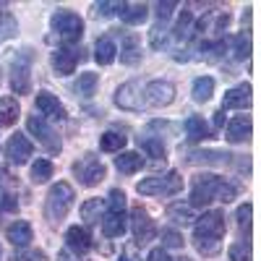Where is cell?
<instances>
[{"mask_svg": "<svg viewBox=\"0 0 261 261\" xmlns=\"http://www.w3.org/2000/svg\"><path fill=\"white\" fill-rule=\"evenodd\" d=\"M238 196V186L220 178V175H196L193 183H191V199L188 204L196 209V206H206L212 201H222V204H230Z\"/></svg>", "mask_w": 261, "mask_h": 261, "instance_id": "obj_1", "label": "cell"}, {"mask_svg": "<svg viewBox=\"0 0 261 261\" xmlns=\"http://www.w3.org/2000/svg\"><path fill=\"white\" fill-rule=\"evenodd\" d=\"M225 238V214L222 212H204L201 217H196L193 225V246L204 256H214L222 248Z\"/></svg>", "mask_w": 261, "mask_h": 261, "instance_id": "obj_2", "label": "cell"}, {"mask_svg": "<svg viewBox=\"0 0 261 261\" xmlns=\"http://www.w3.org/2000/svg\"><path fill=\"white\" fill-rule=\"evenodd\" d=\"M50 29L63 42V47H73L76 42L81 39V34H84V21H81L79 13L60 8V11H55L50 16Z\"/></svg>", "mask_w": 261, "mask_h": 261, "instance_id": "obj_3", "label": "cell"}, {"mask_svg": "<svg viewBox=\"0 0 261 261\" xmlns=\"http://www.w3.org/2000/svg\"><path fill=\"white\" fill-rule=\"evenodd\" d=\"M73 199H76V193L68 183H55L47 193V201H45V217L53 225H60L65 220V214L71 212Z\"/></svg>", "mask_w": 261, "mask_h": 261, "instance_id": "obj_4", "label": "cell"}, {"mask_svg": "<svg viewBox=\"0 0 261 261\" xmlns=\"http://www.w3.org/2000/svg\"><path fill=\"white\" fill-rule=\"evenodd\" d=\"M136 191L141 196H175L183 191V178L178 175L175 170L165 172V175H151L136 183Z\"/></svg>", "mask_w": 261, "mask_h": 261, "instance_id": "obj_5", "label": "cell"}, {"mask_svg": "<svg viewBox=\"0 0 261 261\" xmlns=\"http://www.w3.org/2000/svg\"><path fill=\"white\" fill-rule=\"evenodd\" d=\"M11 89L16 94H29L32 89V50L16 53L11 63Z\"/></svg>", "mask_w": 261, "mask_h": 261, "instance_id": "obj_6", "label": "cell"}, {"mask_svg": "<svg viewBox=\"0 0 261 261\" xmlns=\"http://www.w3.org/2000/svg\"><path fill=\"white\" fill-rule=\"evenodd\" d=\"M73 175L79 178L81 186L92 188V186H97V183L105 180L107 170H105V165L99 162V157H94V154H84L79 162H73Z\"/></svg>", "mask_w": 261, "mask_h": 261, "instance_id": "obj_7", "label": "cell"}, {"mask_svg": "<svg viewBox=\"0 0 261 261\" xmlns=\"http://www.w3.org/2000/svg\"><path fill=\"white\" fill-rule=\"evenodd\" d=\"M27 128H29V134L32 136H37V141L45 146L50 154H58V151L63 149V141H60V136L55 134V130L50 128V123L42 118V115H29V120H27Z\"/></svg>", "mask_w": 261, "mask_h": 261, "instance_id": "obj_8", "label": "cell"}, {"mask_svg": "<svg viewBox=\"0 0 261 261\" xmlns=\"http://www.w3.org/2000/svg\"><path fill=\"white\" fill-rule=\"evenodd\" d=\"M115 105L120 110H128V113H141L146 102H144V89L139 81H128L123 84L120 89L115 92Z\"/></svg>", "mask_w": 261, "mask_h": 261, "instance_id": "obj_9", "label": "cell"}, {"mask_svg": "<svg viewBox=\"0 0 261 261\" xmlns=\"http://www.w3.org/2000/svg\"><path fill=\"white\" fill-rule=\"evenodd\" d=\"M130 232H134L136 246H146L149 241H154L157 227H154V220L146 214V209L136 206L134 212H130Z\"/></svg>", "mask_w": 261, "mask_h": 261, "instance_id": "obj_10", "label": "cell"}, {"mask_svg": "<svg viewBox=\"0 0 261 261\" xmlns=\"http://www.w3.org/2000/svg\"><path fill=\"white\" fill-rule=\"evenodd\" d=\"M172 99H175V86L170 81L154 79L144 86V102L151 105V107H167Z\"/></svg>", "mask_w": 261, "mask_h": 261, "instance_id": "obj_11", "label": "cell"}, {"mask_svg": "<svg viewBox=\"0 0 261 261\" xmlns=\"http://www.w3.org/2000/svg\"><path fill=\"white\" fill-rule=\"evenodd\" d=\"M81 58H84V55H81V50H76V47H58V50L53 53V68H55L58 76H71V73L76 71V65H79Z\"/></svg>", "mask_w": 261, "mask_h": 261, "instance_id": "obj_12", "label": "cell"}, {"mask_svg": "<svg viewBox=\"0 0 261 261\" xmlns=\"http://www.w3.org/2000/svg\"><path fill=\"white\" fill-rule=\"evenodd\" d=\"M6 157L13 165H27L29 157H32V141L24 134H13L6 144Z\"/></svg>", "mask_w": 261, "mask_h": 261, "instance_id": "obj_13", "label": "cell"}, {"mask_svg": "<svg viewBox=\"0 0 261 261\" xmlns=\"http://www.w3.org/2000/svg\"><path fill=\"white\" fill-rule=\"evenodd\" d=\"M37 110L42 113V118H50V120H65V107L63 102L50 94V92H39L37 94Z\"/></svg>", "mask_w": 261, "mask_h": 261, "instance_id": "obj_14", "label": "cell"}, {"mask_svg": "<svg viewBox=\"0 0 261 261\" xmlns=\"http://www.w3.org/2000/svg\"><path fill=\"white\" fill-rule=\"evenodd\" d=\"M251 105V86L248 84H241L235 89L225 92V99H222V110H246Z\"/></svg>", "mask_w": 261, "mask_h": 261, "instance_id": "obj_15", "label": "cell"}, {"mask_svg": "<svg viewBox=\"0 0 261 261\" xmlns=\"http://www.w3.org/2000/svg\"><path fill=\"white\" fill-rule=\"evenodd\" d=\"M251 136V118L248 115H235L230 123H227V130H225V139L230 144H241V141H248Z\"/></svg>", "mask_w": 261, "mask_h": 261, "instance_id": "obj_16", "label": "cell"}, {"mask_svg": "<svg viewBox=\"0 0 261 261\" xmlns=\"http://www.w3.org/2000/svg\"><path fill=\"white\" fill-rule=\"evenodd\" d=\"M128 217H125V212H105V217H102V232H105V238H120L123 232H125V227H128Z\"/></svg>", "mask_w": 261, "mask_h": 261, "instance_id": "obj_17", "label": "cell"}, {"mask_svg": "<svg viewBox=\"0 0 261 261\" xmlns=\"http://www.w3.org/2000/svg\"><path fill=\"white\" fill-rule=\"evenodd\" d=\"M65 243H68V248L76 251V253H86L92 248V235H89L86 227L73 225V227H68V232H65Z\"/></svg>", "mask_w": 261, "mask_h": 261, "instance_id": "obj_18", "label": "cell"}, {"mask_svg": "<svg viewBox=\"0 0 261 261\" xmlns=\"http://www.w3.org/2000/svg\"><path fill=\"white\" fill-rule=\"evenodd\" d=\"M141 60V42L136 34H125L120 39V63L125 65H136Z\"/></svg>", "mask_w": 261, "mask_h": 261, "instance_id": "obj_19", "label": "cell"}, {"mask_svg": "<svg viewBox=\"0 0 261 261\" xmlns=\"http://www.w3.org/2000/svg\"><path fill=\"white\" fill-rule=\"evenodd\" d=\"M115 167H118V172H123V175H134V172H139L144 167V157L139 154V151H118Z\"/></svg>", "mask_w": 261, "mask_h": 261, "instance_id": "obj_20", "label": "cell"}, {"mask_svg": "<svg viewBox=\"0 0 261 261\" xmlns=\"http://www.w3.org/2000/svg\"><path fill=\"white\" fill-rule=\"evenodd\" d=\"M6 238H8L16 248H27V246L32 243V238H34V235H32V225L18 220V222H13V225L6 230Z\"/></svg>", "mask_w": 261, "mask_h": 261, "instance_id": "obj_21", "label": "cell"}, {"mask_svg": "<svg viewBox=\"0 0 261 261\" xmlns=\"http://www.w3.org/2000/svg\"><path fill=\"white\" fill-rule=\"evenodd\" d=\"M107 206H105V199H89L84 206H81V220L86 225H99L102 217H105Z\"/></svg>", "mask_w": 261, "mask_h": 261, "instance_id": "obj_22", "label": "cell"}, {"mask_svg": "<svg viewBox=\"0 0 261 261\" xmlns=\"http://www.w3.org/2000/svg\"><path fill=\"white\" fill-rule=\"evenodd\" d=\"M18 113H21V105H18L16 97H3L0 99V125L3 128H11L18 120Z\"/></svg>", "mask_w": 261, "mask_h": 261, "instance_id": "obj_23", "label": "cell"}, {"mask_svg": "<svg viewBox=\"0 0 261 261\" xmlns=\"http://www.w3.org/2000/svg\"><path fill=\"white\" fill-rule=\"evenodd\" d=\"M118 58V47H115V42L110 37H102L97 39V47H94V60L99 65H110L113 60Z\"/></svg>", "mask_w": 261, "mask_h": 261, "instance_id": "obj_24", "label": "cell"}, {"mask_svg": "<svg viewBox=\"0 0 261 261\" xmlns=\"http://www.w3.org/2000/svg\"><path fill=\"white\" fill-rule=\"evenodd\" d=\"M186 136H188V141H204V139H209V125L204 123V118L191 115L186 120Z\"/></svg>", "mask_w": 261, "mask_h": 261, "instance_id": "obj_25", "label": "cell"}, {"mask_svg": "<svg viewBox=\"0 0 261 261\" xmlns=\"http://www.w3.org/2000/svg\"><path fill=\"white\" fill-rule=\"evenodd\" d=\"M191 94L196 102H209L212 94H214V79L212 76H199L191 86Z\"/></svg>", "mask_w": 261, "mask_h": 261, "instance_id": "obj_26", "label": "cell"}, {"mask_svg": "<svg viewBox=\"0 0 261 261\" xmlns=\"http://www.w3.org/2000/svg\"><path fill=\"white\" fill-rule=\"evenodd\" d=\"M146 16H149V6H146V3H136V6H128V3H125V8H123V13H120V18L125 21L128 27L141 24V21H146Z\"/></svg>", "mask_w": 261, "mask_h": 261, "instance_id": "obj_27", "label": "cell"}, {"mask_svg": "<svg viewBox=\"0 0 261 261\" xmlns=\"http://www.w3.org/2000/svg\"><path fill=\"white\" fill-rule=\"evenodd\" d=\"M167 39H170V29H167V21H157L154 27H151L149 32V45L160 50L162 45H167Z\"/></svg>", "mask_w": 261, "mask_h": 261, "instance_id": "obj_28", "label": "cell"}, {"mask_svg": "<svg viewBox=\"0 0 261 261\" xmlns=\"http://www.w3.org/2000/svg\"><path fill=\"white\" fill-rule=\"evenodd\" d=\"M232 154H225V151H193L188 154V162H212V165H225Z\"/></svg>", "mask_w": 261, "mask_h": 261, "instance_id": "obj_29", "label": "cell"}, {"mask_svg": "<svg viewBox=\"0 0 261 261\" xmlns=\"http://www.w3.org/2000/svg\"><path fill=\"white\" fill-rule=\"evenodd\" d=\"M139 141H141V149L146 151L149 157H154V160H165L167 149H165L162 139H154V136H144V139H139Z\"/></svg>", "mask_w": 261, "mask_h": 261, "instance_id": "obj_30", "label": "cell"}, {"mask_svg": "<svg viewBox=\"0 0 261 261\" xmlns=\"http://www.w3.org/2000/svg\"><path fill=\"white\" fill-rule=\"evenodd\" d=\"M125 146V136L115 134V130H107V134L99 136V149L102 151H120Z\"/></svg>", "mask_w": 261, "mask_h": 261, "instance_id": "obj_31", "label": "cell"}, {"mask_svg": "<svg viewBox=\"0 0 261 261\" xmlns=\"http://www.w3.org/2000/svg\"><path fill=\"white\" fill-rule=\"evenodd\" d=\"M97 84H99V76H97V73H81L79 81H76V94L92 97L94 89H97Z\"/></svg>", "mask_w": 261, "mask_h": 261, "instance_id": "obj_32", "label": "cell"}, {"mask_svg": "<svg viewBox=\"0 0 261 261\" xmlns=\"http://www.w3.org/2000/svg\"><path fill=\"white\" fill-rule=\"evenodd\" d=\"M167 217H170V220H175V222H183V225L196 220L191 204H172V206L167 209Z\"/></svg>", "mask_w": 261, "mask_h": 261, "instance_id": "obj_33", "label": "cell"}, {"mask_svg": "<svg viewBox=\"0 0 261 261\" xmlns=\"http://www.w3.org/2000/svg\"><path fill=\"white\" fill-rule=\"evenodd\" d=\"M53 178V162L50 160H37L32 165V180L34 183H47Z\"/></svg>", "mask_w": 261, "mask_h": 261, "instance_id": "obj_34", "label": "cell"}, {"mask_svg": "<svg viewBox=\"0 0 261 261\" xmlns=\"http://www.w3.org/2000/svg\"><path fill=\"white\" fill-rule=\"evenodd\" d=\"M123 8H125L123 0H110V3H97V6H94V16H99V18H110V16H115V13H123Z\"/></svg>", "mask_w": 261, "mask_h": 261, "instance_id": "obj_35", "label": "cell"}, {"mask_svg": "<svg viewBox=\"0 0 261 261\" xmlns=\"http://www.w3.org/2000/svg\"><path fill=\"white\" fill-rule=\"evenodd\" d=\"M16 29H18L16 18H13L11 13H0V45H3L6 39L16 37Z\"/></svg>", "mask_w": 261, "mask_h": 261, "instance_id": "obj_36", "label": "cell"}, {"mask_svg": "<svg viewBox=\"0 0 261 261\" xmlns=\"http://www.w3.org/2000/svg\"><path fill=\"white\" fill-rule=\"evenodd\" d=\"M251 212H253V206H251L248 201H246L241 209H238V227H241L246 243H248V235H251Z\"/></svg>", "mask_w": 261, "mask_h": 261, "instance_id": "obj_37", "label": "cell"}, {"mask_svg": "<svg viewBox=\"0 0 261 261\" xmlns=\"http://www.w3.org/2000/svg\"><path fill=\"white\" fill-rule=\"evenodd\" d=\"M248 55H251V37H248V32H243V34L235 37V58L246 60Z\"/></svg>", "mask_w": 261, "mask_h": 261, "instance_id": "obj_38", "label": "cell"}, {"mask_svg": "<svg viewBox=\"0 0 261 261\" xmlns=\"http://www.w3.org/2000/svg\"><path fill=\"white\" fill-rule=\"evenodd\" d=\"M107 212H125V193L123 191H110V196H107V201H105Z\"/></svg>", "mask_w": 261, "mask_h": 261, "instance_id": "obj_39", "label": "cell"}, {"mask_svg": "<svg viewBox=\"0 0 261 261\" xmlns=\"http://www.w3.org/2000/svg\"><path fill=\"white\" fill-rule=\"evenodd\" d=\"M230 261H251V246L246 241L230 246Z\"/></svg>", "mask_w": 261, "mask_h": 261, "instance_id": "obj_40", "label": "cell"}, {"mask_svg": "<svg viewBox=\"0 0 261 261\" xmlns=\"http://www.w3.org/2000/svg\"><path fill=\"white\" fill-rule=\"evenodd\" d=\"M162 248H183V235L178 230H162Z\"/></svg>", "mask_w": 261, "mask_h": 261, "instance_id": "obj_41", "label": "cell"}, {"mask_svg": "<svg viewBox=\"0 0 261 261\" xmlns=\"http://www.w3.org/2000/svg\"><path fill=\"white\" fill-rule=\"evenodd\" d=\"M0 212H18V201H16V196L6 188H0Z\"/></svg>", "mask_w": 261, "mask_h": 261, "instance_id": "obj_42", "label": "cell"}, {"mask_svg": "<svg viewBox=\"0 0 261 261\" xmlns=\"http://www.w3.org/2000/svg\"><path fill=\"white\" fill-rule=\"evenodd\" d=\"M13 261H47L45 251H34V248H18Z\"/></svg>", "mask_w": 261, "mask_h": 261, "instance_id": "obj_43", "label": "cell"}, {"mask_svg": "<svg viewBox=\"0 0 261 261\" xmlns=\"http://www.w3.org/2000/svg\"><path fill=\"white\" fill-rule=\"evenodd\" d=\"M175 8H178V3H172V0H170V3H157V18L160 21H167L170 13L175 11Z\"/></svg>", "mask_w": 261, "mask_h": 261, "instance_id": "obj_44", "label": "cell"}, {"mask_svg": "<svg viewBox=\"0 0 261 261\" xmlns=\"http://www.w3.org/2000/svg\"><path fill=\"white\" fill-rule=\"evenodd\" d=\"M118 261H141V256L136 253V246L130 243V246H125V248H123V253H120V258H118Z\"/></svg>", "mask_w": 261, "mask_h": 261, "instance_id": "obj_45", "label": "cell"}, {"mask_svg": "<svg viewBox=\"0 0 261 261\" xmlns=\"http://www.w3.org/2000/svg\"><path fill=\"white\" fill-rule=\"evenodd\" d=\"M58 261H81V253H76V251H71L68 246H65V248L58 253Z\"/></svg>", "mask_w": 261, "mask_h": 261, "instance_id": "obj_46", "label": "cell"}, {"mask_svg": "<svg viewBox=\"0 0 261 261\" xmlns=\"http://www.w3.org/2000/svg\"><path fill=\"white\" fill-rule=\"evenodd\" d=\"M149 261H170V256H167L165 248H154V251L149 253Z\"/></svg>", "mask_w": 261, "mask_h": 261, "instance_id": "obj_47", "label": "cell"}, {"mask_svg": "<svg viewBox=\"0 0 261 261\" xmlns=\"http://www.w3.org/2000/svg\"><path fill=\"white\" fill-rule=\"evenodd\" d=\"M222 125H225V110H217V113H214V128L220 130Z\"/></svg>", "mask_w": 261, "mask_h": 261, "instance_id": "obj_48", "label": "cell"}, {"mask_svg": "<svg viewBox=\"0 0 261 261\" xmlns=\"http://www.w3.org/2000/svg\"><path fill=\"white\" fill-rule=\"evenodd\" d=\"M6 178H8V172H6V167H3V165H0V183H3Z\"/></svg>", "mask_w": 261, "mask_h": 261, "instance_id": "obj_49", "label": "cell"}, {"mask_svg": "<svg viewBox=\"0 0 261 261\" xmlns=\"http://www.w3.org/2000/svg\"><path fill=\"white\" fill-rule=\"evenodd\" d=\"M170 261H193V258H188V256H178V258H170Z\"/></svg>", "mask_w": 261, "mask_h": 261, "instance_id": "obj_50", "label": "cell"}, {"mask_svg": "<svg viewBox=\"0 0 261 261\" xmlns=\"http://www.w3.org/2000/svg\"><path fill=\"white\" fill-rule=\"evenodd\" d=\"M0 256H3V251H0Z\"/></svg>", "mask_w": 261, "mask_h": 261, "instance_id": "obj_51", "label": "cell"}]
</instances>
